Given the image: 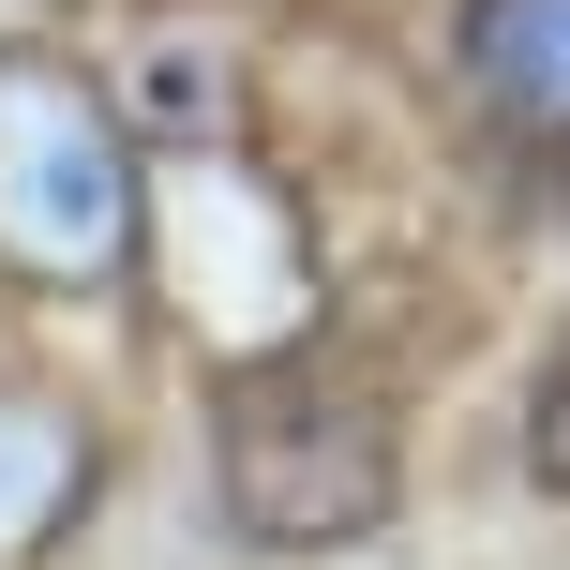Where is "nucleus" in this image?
I'll list each match as a JSON object with an SVG mask.
<instances>
[{
  "label": "nucleus",
  "instance_id": "39448f33",
  "mask_svg": "<svg viewBox=\"0 0 570 570\" xmlns=\"http://www.w3.org/2000/svg\"><path fill=\"white\" fill-rule=\"evenodd\" d=\"M465 90L511 136H570V0H465Z\"/></svg>",
  "mask_w": 570,
  "mask_h": 570
},
{
  "label": "nucleus",
  "instance_id": "20e7f679",
  "mask_svg": "<svg viewBox=\"0 0 570 570\" xmlns=\"http://www.w3.org/2000/svg\"><path fill=\"white\" fill-rule=\"evenodd\" d=\"M90 481H106L90 405L46 391V375H0V570H46L60 541H76Z\"/></svg>",
  "mask_w": 570,
  "mask_h": 570
},
{
  "label": "nucleus",
  "instance_id": "7ed1b4c3",
  "mask_svg": "<svg viewBox=\"0 0 570 570\" xmlns=\"http://www.w3.org/2000/svg\"><path fill=\"white\" fill-rule=\"evenodd\" d=\"M0 271L46 301L136 271V136L60 46H0Z\"/></svg>",
  "mask_w": 570,
  "mask_h": 570
},
{
  "label": "nucleus",
  "instance_id": "f257e3e1",
  "mask_svg": "<svg viewBox=\"0 0 570 570\" xmlns=\"http://www.w3.org/2000/svg\"><path fill=\"white\" fill-rule=\"evenodd\" d=\"M136 271L166 285V315L210 361H285L315 345V240L301 196L240 136H136Z\"/></svg>",
  "mask_w": 570,
  "mask_h": 570
},
{
  "label": "nucleus",
  "instance_id": "f03ea898",
  "mask_svg": "<svg viewBox=\"0 0 570 570\" xmlns=\"http://www.w3.org/2000/svg\"><path fill=\"white\" fill-rule=\"evenodd\" d=\"M210 465H226V525L271 556H331V541H375L405 495V435L361 375L331 361H240L226 375V421H210Z\"/></svg>",
  "mask_w": 570,
  "mask_h": 570
},
{
  "label": "nucleus",
  "instance_id": "423d86ee",
  "mask_svg": "<svg viewBox=\"0 0 570 570\" xmlns=\"http://www.w3.org/2000/svg\"><path fill=\"white\" fill-rule=\"evenodd\" d=\"M525 465H541V495H570V345H556L541 405H525Z\"/></svg>",
  "mask_w": 570,
  "mask_h": 570
}]
</instances>
